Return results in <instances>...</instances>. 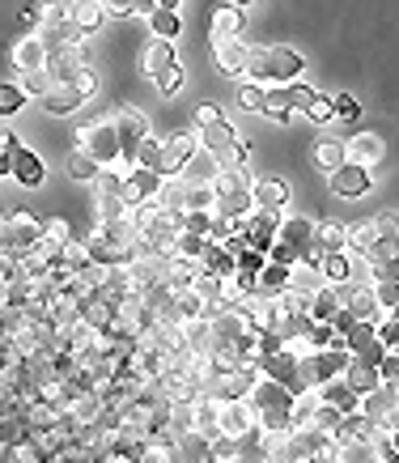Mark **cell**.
Masks as SVG:
<instances>
[{
	"instance_id": "cell-15",
	"label": "cell",
	"mask_w": 399,
	"mask_h": 463,
	"mask_svg": "<svg viewBox=\"0 0 399 463\" xmlns=\"http://www.w3.org/2000/svg\"><path fill=\"white\" fill-rule=\"evenodd\" d=\"M9 175H14L22 187H43L47 166H43V157L34 154V149L17 145V149H14V162H9Z\"/></svg>"
},
{
	"instance_id": "cell-10",
	"label": "cell",
	"mask_w": 399,
	"mask_h": 463,
	"mask_svg": "<svg viewBox=\"0 0 399 463\" xmlns=\"http://www.w3.org/2000/svg\"><path fill=\"white\" fill-rule=\"evenodd\" d=\"M217 434L226 438L255 434V408L246 400H217Z\"/></svg>"
},
{
	"instance_id": "cell-45",
	"label": "cell",
	"mask_w": 399,
	"mask_h": 463,
	"mask_svg": "<svg viewBox=\"0 0 399 463\" xmlns=\"http://www.w3.org/2000/svg\"><path fill=\"white\" fill-rule=\"evenodd\" d=\"M285 99H289V111H306L314 102V90L311 85H302V81H289L285 85Z\"/></svg>"
},
{
	"instance_id": "cell-42",
	"label": "cell",
	"mask_w": 399,
	"mask_h": 463,
	"mask_svg": "<svg viewBox=\"0 0 399 463\" xmlns=\"http://www.w3.org/2000/svg\"><path fill=\"white\" fill-rule=\"evenodd\" d=\"M69 239H72V225L64 222V217H47V222H43V242H51V247L60 251Z\"/></svg>"
},
{
	"instance_id": "cell-7",
	"label": "cell",
	"mask_w": 399,
	"mask_h": 463,
	"mask_svg": "<svg viewBox=\"0 0 399 463\" xmlns=\"http://www.w3.org/2000/svg\"><path fill=\"white\" fill-rule=\"evenodd\" d=\"M81 69H89V47L86 39L77 43H60L47 52V72H51V81H72Z\"/></svg>"
},
{
	"instance_id": "cell-2",
	"label": "cell",
	"mask_w": 399,
	"mask_h": 463,
	"mask_svg": "<svg viewBox=\"0 0 399 463\" xmlns=\"http://www.w3.org/2000/svg\"><path fill=\"white\" fill-rule=\"evenodd\" d=\"M196 137H200V149L213 157L221 170H243L246 166V157H251V149H246V141L234 132V128L226 124V115L221 119H213V124H204L196 128Z\"/></svg>"
},
{
	"instance_id": "cell-47",
	"label": "cell",
	"mask_w": 399,
	"mask_h": 463,
	"mask_svg": "<svg viewBox=\"0 0 399 463\" xmlns=\"http://www.w3.org/2000/svg\"><path fill=\"white\" fill-rule=\"evenodd\" d=\"M17 137L9 128H0V179H9V162H14V149H17Z\"/></svg>"
},
{
	"instance_id": "cell-28",
	"label": "cell",
	"mask_w": 399,
	"mask_h": 463,
	"mask_svg": "<svg viewBox=\"0 0 399 463\" xmlns=\"http://www.w3.org/2000/svg\"><path fill=\"white\" fill-rule=\"evenodd\" d=\"M340 379L348 383V387H353L357 395H366V392H374V387H378V370H374V365H366V362H353V357H348V365H344L340 370Z\"/></svg>"
},
{
	"instance_id": "cell-38",
	"label": "cell",
	"mask_w": 399,
	"mask_h": 463,
	"mask_svg": "<svg viewBox=\"0 0 399 463\" xmlns=\"http://www.w3.org/2000/svg\"><path fill=\"white\" fill-rule=\"evenodd\" d=\"M209 225H213V209H183L179 213V230H187V234H204V239H209Z\"/></svg>"
},
{
	"instance_id": "cell-25",
	"label": "cell",
	"mask_w": 399,
	"mask_h": 463,
	"mask_svg": "<svg viewBox=\"0 0 399 463\" xmlns=\"http://www.w3.org/2000/svg\"><path fill=\"white\" fill-rule=\"evenodd\" d=\"M323 272H319V268H311V264H289V281H285V289L289 294H306V298H314L319 294V289H323Z\"/></svg>"
},
{
	"instance_id": "cell-3",
	"label": "cell",
	"mask_w": 399,
	"mask_h": 463,
	"mask_svg": "<svg viewBox=\"0 0 399 463\" xmlns=\"http://www.w3.org/2000/svg\"><path fill=\"white\" fill-rule=\"evenodd\" d=\"M213 213L217 217H229V222H243L246 213L255 209V204H251V179H246L243 170H221L217 166V175L213 179Z\"/></svg>"
},
{
	"instance_id": "cell-50",
	"label": "cell",
	"mask_w": 399,
	"mask_h": 463,
	"mask_svg": "<svg viewBox=\"0 0 399 463\" xmlns=\"http://www.w3.org/2000/svg\"><path fill=\"white\" fill-rule=\"evenodd\" d=\"M302 115H306V119H314V124H328V119H331V99L314 90V102H311V107H306Z\"/></svg>"
},
{
	"instance_id": "cell-24",
	"label": "cell",
	"mask_w": 399,
	"mask_h": 463,
	"mask_svg": "<svg viewBox=\"0 0 399 463\" xmlns=\"http://www.w3.org/2000/svg\"><path fill=\"white\" fill-rule=\"evenodd\" d=\"M251 204H259V209H285V204H289V183H281V179H255V183H251Z\"/></svg>"
},
{
	"instance_id": "cell-13",
	"label": "cell",
	"mask_w": 399,
	"mask_h": 463,
	"mask_svg": "<svg viewBox=\"0 0 399 463\" xmlns=\"http://www.w3.org/2000/svg\"><path fill=\"white\" fill-rule=\"evenodd\" d=\"M383 154H386V145H383V137L378 132H357V137H348L344 141V162H353V166H378L383 162Z\"/></svg>"
},
{
	"instance_id": "cell-1",
	"label": "cell",
	"mask_w": 399,
	"mask_h": 463,
	"mask_svg": "<svg viewBox=\"0 0 399 463\" xmlns=\"http://www.w3.org/2000/svg\"><path fill=\"white\" fill-rule=\"evenodd\" d=\"M246 77L259 85H289L302 77V56L285 43H251V60H246Z\"/></svg>"
},
{
	"instance_id": "cell-39",
	"label": "cell",
	"mask_w": 399,
	"mask_h": 463,
	"mask_svg": "<svg viewBox=\"0 0 399 463\" xmlns=\"http://www.w3.org/2000/svg\"><path fill=\"white\" fill-rule=\"evenodd\" d=\"M374 302H378V315H395L399 307V281H374Z\"/></svg>"
},
{
	"instance_id": "cell-12",
	"label": "cell",
	"mask_w": 399,
	"mask_h": 463,
	"mask_svg": "<svg viewBox=\"0 0 399 463\" xmlns=\"http://www.w3.org/2000/svg\"><path fill=\"white\" fill-rule=\"evenodd\" d=\"M246 60H251V43L243 39L213 43V69L221 77H246Z\"/></svg>"
},
{
	"instance_id": "cell-27",
	"label": "cell",
	"mask_w": 399,
	"mask_h": 463,
	"mask_svg": "<svg viewBox=\"0 0 399 463\" xmlns=\"http://www.w3.org/2000/svg\"><path fill=\"white\" fill-rule=\"evenodd\" d=\"M39 102H43L51 115H72L77 107H86V102H81V94H77L69 81H51V90H47Z\"/></svg>"
},
{
	"instance_id": "cell-33",
	"label": "cell",
	"mask_w": 399,
	"mask_h": 463,
	"mask_svg": "<svg viewBox=\"0 0 399 463\" xmlns=\"http://www.w3.org/2000/svg\"><path fill=\"white\" fill-rule=\"evenodd\" d=\"M149 30H153V39H174L183 30V17H179V9H153L149 14Z\"/></svg>"
},
{
	"instance_id": "cell-16",
	"label": "cell",
	"mask_w": 399,
	"mask_h": 463,
	"mask_svg": "<svg viewBox=\"0 0 399 463\" xmlns=\"http://www.w3.org/2000/svg\"><path fill=\"white\" fill-rule=\"evenodd\" d=\"M14 69L17 72H39L47 69V43L30 30V34H22V39L14 43Z\"/></svg>"
},
{
	"instance_id": "cell-30",
	"label": "cell",
	"mask_w": 399,
	"mask_h": 463,
	"mask_svg": "<svg viewBox=\"0 0 399 463\" xmlns=\"http://www.w3.org/2000/svg\"><path fill=\"white\" fill-rule=\"evenodd\" d=\"M64 175H69L72 183H94L102 175V166L94 162V157H86L81 149H72L69 154V162H64Z\"/></svg>"
},
{
	"instance_id": "cell-21",
	"label": "cell",
	"mask_w": 399,
	"mask_h": 463,
	"mask_svg": "<svg viewBox=\"0 0 399 463\" xmlns=\"http://www.w3.org/2000/svg\"><path fill=\"white\" fill-rule=\"evenodd\" d=\"M314 395H319L323 404H331L336 412H357V392L340 379V374H336V379H328V383H319V387H314Z\"/></svg>"
},
{
	"instance_id": "cell-29",
	"label": "cell",
	"mask_w": 399,
	"mask_h": 463,
	"mask_svg": "<svg viewBox=\"0 0 399 463\" xmlns=\"http://www.w3.org/2000/svg\"><path fill=\"white\" fill-rule=\"evenodd\" d=\"M340 417H344V412H336V408L323 404V400H314V408L306 412V421H302V425H306V430H314V434H331ZM293 430H298V425H293Z\"/></svg>"
},
{
	"instance_id": "cell-9",
	"label": "cell",
	"mask_w": 399,
	"mask_h": 463,
	"mask_svg": "<svg viewBox=\"0 0 399 463\" xmlns=\"http://www.w3.org/2000/svg\"><path fill=\"white\" fill-rule=\"evenodd\" d=\"M200 149V137L191 132V128H179V132H171L166 141H162V157H157V170L162 175H179V170L191 162V154Z\"/></svg>"
},
{
	"instance_id": "cell-14",
	"label": "cell",
	"mask_w": 399,
	"mask_h": 463,
	"mask_svg": "<svg viewBox=\"0 0 399 463\" xmlns=\"http://www.w3.org/2000/svg\"><path fill=\"white\" fill-rule=\"evenodd\" d=\"M331 192L344 200H357L370 192V170L366 166H353V162H344V166L331 170Z\"/></svg>"
},
{
	"instance_id": "cell-17",
	"label": "cell",
	"mask_w": 399,
	"mask_h": 463,
	"mask_svg": "<svg viewBox=\"0 0 399 463\" xmlns=\"http://www.w3.org/2000/svg\"><path fill=\"white\" fill-rule=\"evenodd\" d=\"M238 34H243V9H234V5H213V9H209V39L226 43V39H238Z\"/></svg>"
},
{
	"instance_id": "cell-23",
	"label": "cell",
	"mask_w": 399,
	"mask_h": 463,
	"mask_svg": "<svg viewBox=\"0 0 399 463\" xmlns=\"http://www.w3.org/2000/svg\"><path fill=\"white\" fill-rule=\"evenodd\" d=\"M81 323L94 327V332H111L115 327V302L111 298H102V294L86 298V302H81Z\"/></svg>"
},
{
	"instance_id": "cell-8",
	"label": "cell",
	"mask_w": 399,
	"mask_h": 463,
	"mask_svg": "<svg viewBox=\"0 0 399 463\" xmlns=\"http://www.w3.org/2000/svg\"><path fill=\"white\" fill-rule=\"evenodd\" d=\"M5 230H9V251H14L17 260L30 255L39 242H43V222H39L34 213H26V209L9 213V217H5Z\"/></svg>"
},
{
	"instance_id": "cell-44",
	"label": "cell",
	"mask_w": 399,
	"mask_h": 463,
	"mask_svg": "<svg viewBox=\"0 0 399 463\" xmlns=\"http://www.w3.org/2000/svg\"><path fill=\"white\" fill-rule=\"evenodd\" d=\"M374 336H378V345L383 349H399V323H395V315H383V319H374Z\"/></svg>"
},
{
	"instance_id": "cell-46",
	"label": "cell",
	"mask_w": 399,
	"mask_h": 463,
	"mask_svg": "<svg viewBox=\"0 0 399 463\" xmlns=\"http://www.w3.org/2000/svg\"><path fill=\"white\" fill-rule=\"evenodd\" d=\"M238 107H243V111H259V107H264V85L259 81L238 85Z\"/></svg>"
},
{
	"instance_id": "cell-18",
	"label": "cell",
	"mask_w": 399,
	"mask_h": 463,
	"mask_svg": "<svg viewBox=\"0 0 399 463\" xmlns=\"http://www.w3.org/2000/svg\"><path fill=\"white\" fill-rule=\"evenodd\" d=\"M276 242H285L289 251H306L314 242V222L311 217H281V225H276Z\"/></svg>"
},
{
	"instance_id": "cell-51",
	"label": "cell",
	"mask_w": 399,
	"mask_h": 463,
	"mask_svg": "<svg viewBox=\"0 0 399 463\" xmlns=\"http://www.w3.org/2000/svg\"><path fill=\"white\" fill-rule=\"evenodd\" d=\"M378 379H383V383H395L399 379V353L395 349L383 353V362H378Z\"/></svg>"
},
{
	"instance_id": "cell-48",
	"label": "cell",
	"mask_w": 399,
	"mask_h": 463,
	"mask_svg": "<svg viewBox=\"0 0 399 463\" xmlns=\"http://www.w3.org/2000/svg\"><path fill=\"white\" fill-rule=\"evenodd\" d=\"M357 115H361V102L353 94H340V99H331V119H348L353 124Z\"/></svg>"
},
{
	"instance_id": "cell-32",
	"label": "cell",
	"mask_w": 399,
	"mask_h": 463,
	"mask_svg": "<svg viewBox=\"0 0 399 463\" xmlns=\"http://www.w3.org/2000/svg\"><path fill=\"white\" fill-rule=\"evenodd\" d=\"M311 162L319 170H328V175H331L336 166H344V145L340 141H314L311 145Z\"/></svg>"
},
{
	"instance_id": "cell-11",
	"label": "cell",
	"mask_w": 399,
	"mask_h": 463,
	"mask_svg": "<svg viewBox=\"0 0 399 463\" xmlns=\"http://www.w3.org/2000/svg\"><path fill=\"white\" fill-rule=\"evenodd\" d=\"M157 187H162V175H157V170L132 166V170H124V175H119V200H124L128 209L144 204V200H153Z\"/></svg>"
},
{
	"instance_id": "cell-40",
	"label": "cell",
	"mask_w": 399,
	"mask_h": 463,
	"mask_svg": "<svg viewBox=\"0 0 399 463\" xmlns=\"http://www.w3.org/2000/svg\"><path fill=\"white\" fill-rule=\"evenodd\" d=\"M17 90H22L26 99H43L47 90H51V72H47V69H39V72H22Z\"/></svg>"
},
{
	"instance_id": "cell-55",
	"label": "cell",
	"mask_w": 399,
	"mask_h": 463,
	"mask_svg": "<svg viewBox=\"0 0 399 463\" xmlns=\"http://www.w3.org/2000/svg\"><path fill=\"white\" fill-rule=\"evenodd\" d=\"M229 5H234V9H246V5H251V0H229Z\"/></svg>"
},
{
	"instance_id": "cell-19",
	"label": "cell",
	"mask_w": 399,
	"mask_h": 463,
	"mask_svg": "<svg viewBox=\"0 0 399 463\" xmlns=\"http://www.w3.org/2000/svg\"><path fill=\"white\" fill-rule=\"evenodd\" d=\"M174 60H179L174 56V39H149L141 47V72L149 77V81H153L162 69H171Z\"/></svg>"
},
{
	"instance_id": "cell-52",
	"label": "cell",
	"mask_w": 399,
	"mask_h": 463,
	"mask_svg": "<svg viewBox=\"0 0 399 463\" xmlns=\"http://www.w3.org/2000/svg\"><path fill=\"white\" fill-rule=\"evenodd\" d=\"M268 260H272V264H298V251H289V247H285V242H272V247H268Z\"/></svg>"
},
{
	"instance_id": "cell-20",
	"label": "cell",
	"mask_w": 399,
	"mask_h": 463,
	"mask_svg": "<svg viewBox=\"0 0 399 463\" xmlns=\"http://www.w3.org/2000/svg\"><path fill=\"white\" fill-rule=\"evenodd\" d=\"M64 9H69V22L81 30V34H94V30H102V22H107L98 0H64Z\"/></svg>"
},
{
	"instance_id": "cell-49",
	"label": "cell",
	"mask_w": 399,
	"mask_h": 463,
	"mask_svg": "<svg viewBox=\"0 0 399 463\" xmlns=\"http://www.w3.org/2000/svg\"><path fill=\"white\" fill-rule=\"evenodd\" d=\"M72 90H77V94H81V102H89L94 99V94H98V77H94V69H81L77 72V77H72Z\"/></svg>"
},
{
	"instance_id": "cell-4",
	"label": "cell",
	"mask_w": 399,
	"mask_h": 463,
	"mask_svg": "<svg viewBox=\"0 0 399 463\" xmlns=\"http://www.w3.org/2000/svg\"><path fill=\"white\" fill-rule=\"evenodd\" d=\"M72 137H77V149H81L86 157H94L102 170H115L119 154H124V149H119V137H115V128H111V119H107V115H102V119L81 124Z\"/></svg>"
},
{
	"instance_id": "cell-6",
	"label": "cell",
	"mask_w": 399,
	"mask_h": 463,
	"mask_svg": "<svg viewBox=\"0 0 399 463\" xmlns=\"http://www.w3.org/2000/svg\"><path fill=\"white\" fill-rule=\"evenodd\" d=\"M395 383H378L374 392L357 395V412L366 417V421H374L378 430H395Z\"/></svg>"
},
{
	"instance_id": "cell-26",
	"label": "cell",
	"mask_w": 399,
	"mask_h": 463,
	"mask_svg": "<svg viewBox=\"0 0 399 463\" xmlns=\"http://www.w3.org/2000/svg\"><path fill=\"white\" fill-rule=\"evenodd\" d=\"M141 463H179L174 438L166 434V430H153V434L141 442Z\"/></svg>"
},
{
	"instance_id": "cell-54",
	"label": "cell",
	"mask_w": 399,
	"mask_h": 463,
	"mask_svg": "<svg viewBox=\"0 0 399 463\" xmlns=\"http://www.w3.org/2000/svg\"><path fill=\"white\" fill-rule=\"evenodd\" d=\"M157 9H179V0H157Z\"/></svg>"
},
{
	"instance_id": "cell-36",
	"label": "cell",
	"mask_w": 399,
	"mask_h": 463,
	"mask_svg": "<svg viewBox=\"0 0 399 463\" xmlns=\"http://www.w3.org/2000/svg\"><path fill=\"white\" fill-rule=\"evenodd\" d=\"M157 157H162V141H157V137H141V145L132 149V166L157 170ZM157 175H162V170H157Z\"/></svg>"
},
{
	"instance_id": "cell-53",
	"label": "cell",
	"mask_w": 399,
	"mask_h": 463,
	"mask_svg": "<svg viewBox=\"0 0 399 463\" xmlns=\"http://www.w3.org/2000/svg\"><path fill=\"white\" fill-rule=\"evenodd\" d=\"M213 119H221V107H217V102H204V107H196V128L213 124Z\"/></svg>"
},
{
	"instance_id": "cell-41",
	"label": "cell",
	"mask_w": 399,
	"mask_h": 463,
	"mask_svg": "<svg viewBox=\"0 0 399 463\" xmlns=\"http://www.w3.org/2000/svg\"><path fill=\"white\" fill-rule=\"evenodd\" d=\"M153 85H157V94H166V99H171V94H179V90H183V69H179V60H174L171 69L157 72Z\"/></svg>"
},
{
	"instance_id": "cell-5",
	"label": "cell",
	"mask_w": 399,
	"mask_h": 463,
	"mask_svg": "<svg viewBox=\"0 0 399 463\" xmlns=\"http://www.w3.org/2000/svg\"><path fill=\"white\" fill-rule=\"evenodd\" d=\"M348 365V349H306L298 357V383L302 387H319V383L336 379Z\"/></svg>"
},
{
	"instance_id": "cell-22",
	"label": "cell",
	"mask_w": 399,
	"mask_h": 463,
	"mask_svg": "<svg viewBox=\"0 0 399 463\" xmlns=\"http://www.w3.org/2000/svg\"><path fill=\"white\" fill-rule=\"evenodd\" d=\"M174 450H179V463H217L213 459V442L196 430H187V434L174 438Z\"/></svg>"
},
{
	"instance_id": "cell-34",
	"label": "cell",
	"mask_w": 399,
	"mask_h": 463,
	"mask_svg": "<svg viewBox=\"0 0 399 463\" xmlns=\"http://www.w3.org/2000/svg\"><path fill=\"white\" fill-rule=\"evenodd\" d=\"M344 239H348V225H344V222L314 225V242H319L323 251H344Z\"/></svg>"
},
{
	"instance_id": "cell-35",
	"label": "cell",
	"mask_w": 399,
	"mask_h": 463,
	"mask_svg": "<svg viewBox=\"0 0 399 463\" xmlns=\"http://www.w3.org/2000/svg\"><path fill=\"white\" fill-rule=\"evenodd\" d=\"M378 239H383V234L374 230V222H361V225H348V239H344V247H348V251H370Z\"/></svg>"
},
{
	"instance_id": "cell-31",
	"label": "cell",
	"mask_w": 399,
	"mask_h": 463,
	"mask_svg": "<svg viewBox=\"0 0 399 463\" xmlns=\"http://www.w3.org/2000/svg\"><path fill=\"white\" fill-rule=\"evenodd\" d=\"M259 115H268V119H276V124H285L289 115V99H285V85H264V107H259Z\"/></svg>"
},
{
	"instance_id": "cell-43",
	"label": "cell",
	"mask_w": 399,
	"mask_h": 463,
	"mask_svg": "<svg viewBox=\"0 0 399 463\" xmlns=\"http://www.w3.org/2000/svg\"><path fill=\"white\" fill-rule=\"evenodd\" d=\"M26 107V94L17 90V85H5L0 81V119H9V115H17Z\"/></svg>"
},
{
	"instance_id": "cell-37",
	"label": "cell",
	"mask_w": 399,
	"mask_h": 463,
	"mask_svg": "<svg viewBox=\"0 0 399 463\" xmlns=\"http://www.w3.org/2000/svg\"><path fill=\"white\" fill-rule=\"evenodd\" d=\"M204 247H209V239H204V234H187V230H179V239H174V251L171 255H179V260H191V264H196L200 255H204Z\"/></svg>"
}]
</instances>
